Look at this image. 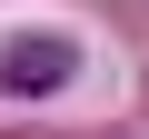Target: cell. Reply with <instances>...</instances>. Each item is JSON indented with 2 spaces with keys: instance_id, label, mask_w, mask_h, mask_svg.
I'll return each instance as SVG.
<instances>
[{
  "instance_id": "cell-1",
  "label": "cell",
  "mask_w": 149,
  "mask_h": 139,
  "mask_svg": "<svg viewBox=\"0 0 149 139\" xmlns=\"http://www.w3.org/2000/svg\"><path fill=\"white\" fill-rule=\"evenodd\" d=\"M60 80H70V50L60 40H10V50H0V90H10V99H40Z\"/></svg>"
}]
</instances>
